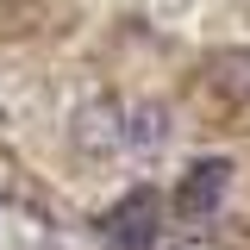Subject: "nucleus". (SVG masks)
I'll use <instances>...</instances> for the list:
<instances>
[{"mask_svg":"<svg viewBox=\"0 0 250 250\" xmlns=\"http://www.w3.org/2000/svg\"><path fill=\"white\" fill-rule=\"evenodd\" d=\"M200 94L219 119H250V50H213L200 62Z\"/></svg>","mask_w":250,"mask_h":250,"instance_id":"1","label":"nucleus"},{"mask_svg":"<svg viewBox=\"0 0 250 250\" xmlns=\"http://www.w3.org/2000/svg\"><path fill=\"white\" fill-rule=\"evenodd\" d=\"M225 194H231V163L225 156H200L182 175V188H175V213L182 219H213Z\"/></svg>","mask_w":250,"mask_h":250,"instance_id":"4","label":"nucleus"},{"mask_svg":"<svg viewBox=\"0 0 250 250\" xmlns=\"http://www.w3.org/2000/svg\"><path fill=\"white\" fill-rule=\"evenodd\" d=\"M125 144H131V150H163V144H169V106H163V100L125 106Z\"/></svg>","mask_w":250,"mask_h":250,"instance_id":"5","label":"nucleus"},{"mask_svg":"<svg viewBox=\"0 0 250 250\" xmlns=\"http://www.w3.org/2000/svg\"><path fill=\"white\" fill-rule=\"evenodd\" d=\"M100 238H106L113 250H150L156 238H163V200H156L150 188H131L119 207H106Z\"/></svg>","mask_w":250,"mask_h":250,"instance_id":"2","label":"nucleus"},{"mask_svg":"<svg viewBox=\"0 0 250 250\" xmlns=\"http://www.w3.org/2000/svg\"><path fill=\"white\" fill-rule=\"evenodd\" d=\"M69 144L82 156H113L125 150V106L113 94H94L88 106H75V119H69Z\"/></svg>","mask_w":250,"mask_h":250,"instance_id":"3","label":"nucleus"}]
</instances>
